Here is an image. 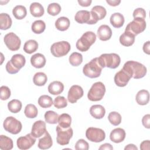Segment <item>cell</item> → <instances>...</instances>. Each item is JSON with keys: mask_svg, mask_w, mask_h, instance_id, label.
Instances as JSON below:
<instances>
[{"mask_svg": "<svg viewBox=\"0 0 150 150\" xmlns=\"http://www.w3.org/2000/svg\"><path fill=\"white\" fill-rule=\"evenodd\" d=\"M36 138L32 134H28L25 136L21 137L17 139L16 144L19 149L26 150L30 148L35 143Z\"/></svg>", "mask_w": 150, "mask_h": 150, "instance_id": "13", "label": "cell"}, {"mask_svg": "<svg viewBox=\"0 0 150 150\" xmlns=\"http://www.w3.org/2000/svg\"><path fill=\"white\" fill-rule=\"evenodd\" d=\"M70 64L73 66H78L83 62V56L78 52L72 53L69 58Z\"/></svg>", "mask_w": 150, "mask_h": 150, "instance_id": "39", "label": "cell"}, {"mask_svg": "<svg viewBox=\"0 0 150 150\" xmlns=\"http://www.w3.org/2000/svg\"><path fill=\"white\" fill-rule=\"evenodd\" d=\"M46 123L42 120L35 121L32 127L31 134L35 138H39L42 136L47 131Z\"/></svg>", "mask_w": 150, "mask_h": 150, "instance_id": "16", "label": "cell"}, {"mask_svg": "<svg viewBox=\"0 0 150 150\" xmlns=\"http://www.w3.org/2000/svg\"><path fill=\"white\" fill-rule=\"evenodd\" d=\"M12 14L16 19L21 20L27 15L26 8L23 5H16L12 10Z\"/></svg>", "mask_w": 150, "mask_h": 150, "instance_id": "32", "label": "cell"}, {"mask_svg": "<svg viewBox=\"0 0 150 150\" xmlns=\"http://www.w3.org/2000/svg\"><path fill=\"white\" fill-rule=\"evenodd\" d=\"M122 69L132 78L139 79L144 77L147 72L146 67L139 62L129 60L125 63Z\"/></svg>", "mask_w": 150, "mask_h": 150, "instance_id": "1", "label": "cell"}, {"mask_svg": "<svg viewBox=\"0 0 150 150\" xmlns=\"http://www.w3.org/2000/svg\"><path fill=\"white\" fill-rule=\"evenodd\" d=\"M102 69L98 63V57H95L84 66L83 73L89 78H97L100 76Z\"/></svg>", "mask_w": 150, "mask_h": 150, "instance_id": "4", "label": "cell"}, {"mask_svg": "<svg viewBox=\"0 0 150 150\" xmlns=\"http://www.w3.org/2000/svg\"><path fill=\"white\" fill-rule=\"evenodd\" d=\"M84 91L82 87L78 85L72 86L67 94V100L71 104L75 103L83 96Z\"/></svg>", "mask_w": 150, "mask_h": 150, "instance_id": "14", "label": "cell"}, {"mask_svg": "<svg viewBox=\"0 0 150 150\" xmlns=\"http://www.w3.org/2000/svg\"><path fill=\"white\" fill-rule=\"evenodd\" d=\"M61 9V6L59 4L52 3L48 5L47 12L52 16H56L60 12Z\"/></svg>", "mask_w": 150, "mask_h": 150, "instance_id": "43", "label": "cell"}, {"mask_svg": "<svg viewBox=\"0 0 150 150\" xmlns=\"http://www.w3.org/2000/svg\"><path fill=\"white\" fill-rule=\"evenodd\" d=\"M78 3L80 5H81V6H84V7H87V6H89L91 2L92 1L91 0H78L77 1Z\"/></svg>", "mask_w": 150, "mask_h": 150, "instance_id": "51", "label": "cell"}, {"mask_svg": "<svg viewBox=\"0 0 150 150\" xmlns=\"http://www.w3.org/2000/svg\"><path fill=\"white\" fill-rule=\"evenodd\" d=\"M99 150H103V149H107V150H112L113 146L108 143H105L104 144H102L98 148Z\"/></svg>", "mask_w": 150, "mask_h": 150, "instance_id": "53", "label": "cell"}, {"mask_svg": "<svg viewBox=\"0 0 150 150\" xmlns=\"http://www.w3.org/2000/svg\"><path fill=\"white\" fill-rule=\"evenodd\" d=\"M124 149L125 150H127V149H129V150H138V148L134 145V144H128L127 145L125 148H124Z\"/></svg>", "mask_w": 150, "mask_h": 150, "instance_id": "55", "label": "cell"}, {"mask_svg": "<svg viewBox=\"0 0 150 150\" xmlns=\"http://www.w3.org/2000/svg\"><path fill=\"white\" fill-rule=\"evenodd\" d=\"M106 2L109 4V5L112 6H118L120 3V0H106Z\"/></svg>", "mask_w": 150, "mask_h": 150, "instance_id": "54", "label": "cell"}, {"mask_svg": "<svg viewBox=\"0 0 150 150\" xmlns=\"http://www.w3.org/2000/svg\"><path fill=\"white\" fill-rule=\"evenodd\" d=\"M131 78V76L122 69L115 74L114 79L117 86L123 87L127 86Z\"/></svg>", "mask_w": 150, "mask_h": 150, "instance_id": "15", "label": "cell"}, {"mask_svg": "<svg viewBox=\"0 0 150 150\" xmlns=\"http://www.w3.org/2000/svg\"><path fill=\"white\" fill-rule=\"evenodd\" d=\"M70 20L65 16L59 18L55 22V27L60 31H65L68 29L70 26Z\"/></svg>", "mask_w": 150, "mask_h": 150, "instance_id": "30", "label": "cell"}, {"mask_svg": "<svg viewBox=\"0 0 150 150\" xmlns=\"http://www.w3.org/2000/svg\"><path fill=\"white\" fill-rule=\"evenodd\" d=\"M90 12L87 10H81L77 12L75 15V21L80 24L87 23L90 19Z\"/></svg>", "mask_w": 150, "mask_h": 150, "instance_id": "28", "label": "cell"}, {"mask_svg": "<svg viewBox=\"0 0 150 150\" xmlns=\"http://www.w3.org/2000/svg\"><path fill=\"white\" fill-rule=\"evenodd\" d=\"M24 114L27 118H34L37 117L38 110L34 104H29L25 108Z\"/></svg>", "mask_w": 150, "mask_h": 150, "instance_id": "38", "label": "cell"}, {"mask_svg": "<svg viewBox=\"0 0 150 150\" xmlns=\"http://www.w3.org/2000/svg\"><path fill=\"white\" fill-rule=\"evenodd\" d=\"M48 91L53 95H59L64 90L63 84L59 81H54L50 83L48 86Z\"/></svg>", "mask_w": 150, "mask_h": 150, "instance_id": "26", "label": "cell"}, {"mask_svg": "<svg viewBox=\"0 0 150 150\" xmlns=\"http://www.w3.org/2000/svg\"><path fill=\"white\" fill-rule=\"evenodd\" d=\"M97 36L100 40L107 41L111 38L112 30L109 26L102 25L97 29Z\"/></svg>", "mask_w": 150, "mask_h": 150, "instance_id": "18", "label": "cell"}, {"mask_svg": "<svg viewBox=\"0 0 150 150\" xmlns=\"http://www.w3.org/2000/svg\"><path fill=\"white\" fill-rule=\"evenodd\" d=\"M44 118L47 123L55 124L58 122L59 115L53 111H47L45 112Z\"/></svg>", "mask_w": 150, "mask_h": 150, "instance_id": "41", "label": "cell"}, {"mask_svg": "<svg viewBox=\"0 0 150 150\" xmlns=\"http://www.w3.org/2000/svg\"><path fill=\"white\" fill-rule=\"evenodd\" d=\"M96 35L91 31H87L83 34L76 42V47L80 52L87 51L96 40Z\"/></svg>", "mask_w": 150, "mask_h": 150, "instance_id": "3", "label": "cell"}, {"mask_svg": "<svg viewBox=\"0 0 150 150\" xmlns=\"http://www.w3.org/2000/svg\"><path fill=\"white\" fill-rule=\"evenodd\" d=\"M39 105L44 108L50 107L53 104V100L51 97L47 95H42L39 97L38 99Z\"/></svg>", "mask_w": 150, "mask_h": 150, "instance_id": "40", "label": "cell"}, {"mask_svg": "<svg viewBox=\"0 0 150 150\" xmlns=\"http://www.w3.org/2000/svg\"><path fill=\"white\" fill-rule=\"evenodd\" d=\"M108 120L112 125L117 126L120 124L121 122V115L118 112L112 111L109 113L108 115Z\"/></svg>", "mask_w": 150, "mask_h": 150, "instance_id": "42", "label": "cell"}, {"mask_svg": "<svg viewBox=\"0 0 150 150\" xmlns=\"http://www.w3.org/2000/svg\"><path fill=\"white\" fill-rule=\"evenodd\" d=\"M46 29V24L42 20H37L33 22L31 26L32 32L36 34L43 33Z\"/></svg>", "mask_w": 150, "mask_h": 150, "instance_id": "36", "label": "cell"}, {"mask_svg": "<svg viewBox=\"0 0 150 150\" xmlns=\"http://www.w3.org/2000/svg\"><path fill=\"white\" fill-rule=\"evenodd\" d=\"M30 63L35 68H42L46 64V58L45 56L41 53H36L31 56Z\"/></svg>", "mask_w": 150, "mask_h": 150, "instance_id": "20", "label": "cell"}, {"mask_svg": "<svg viewBox=\"0 0 150 150\" xmlns=\"http://www.w3.org/2000/svg\"><path fill=\"white\" fill-rule=\"evenodd\" d=\"M137 103L141 105H146L149 101V93L146 90H139L135 96Z\"/></svg>", "mask_w": 150, "mask_h": 150, "instance_id": "24", "label": "cell"}, {"mask_svg": "<svg viewBox=\"0 0 150 150\" xmlns=\"http://www.w3.org/2000/svg\"><path fill=\"white\" fill-rule=\"evenodd\" d=\"M105 93V87L104 84L98 81L94 83L89 90L87 97L91 101H98L102 100Z\"/></svg>", "mask_w": 150, "mask_h": 150, "instance_id": "5", "label": "cell"}, {"mask_svg": "<svg viewBox=\"0 0 150 150\" xmlns=\"http://www.w3.org/2000/svg\"><path fill=\"white\" fill-rule=\"evenodd\" d=\"M22 104L21 101L17 99H13L8 103V108L11 112L18 113L22 109Z\"/></svg>", "mask_w": 150, "mask_h": 150, "instance_id": "37", "label": "cell"}, {"mask_svg": "<svg viewBox=\"0 0 150 150\" xmlns=\"http://www.w3.org/2000/svg\"><path fill=\"white\" fill-rule=\"evenodd\" d=\"M58 123L59 125L63 128H67L70 127L71 123V116L67 113L62 114L59 116Z\"/></svg>", "mask_w": 150, "mask_h": 150, "instance_id": "33", "label": "cell"}, {"mask_svg": "<svg viewBox=\"0 0 150 150\" xmlns=\"http://www.w3.org/2000/svg\"><path fill=\"white\" fill-rule=\"evenodd\" d=\"M149 145H150V141L149 140L144 141L140 144V149L142 150H149Z\"/></svg>", "mask_w": 150, "mask_h": 150, "instance_id": "50", "label": "cell"}, {"mask_svg": "<svg viewBox=\"0 0 150 150\" xmlns=\"http://www.w3.org/2000/svg\"><path fill=\"white\" fill-rule=\"evenodd\" d=\"M71 49L70 43L67 41L54 43L50 47L51 53L56 57L64 56L68 54Z\"/></svg>", "mask_w": 150, "mask_h": 150, "instance_id": "7", "label": "cell"}, {"mask_svg": "<svg viewBox=\"0 0 150 150\" xmlns=\"http://www.w3.org/2000/svg\"><path fill=\"white\" fill-rule=\"evenodd\" d=\"M90 13V19L87 23L89 25H93L96 24L99 20H101L105 17L107 11L103 6L96 5L91 8Z\"/></svg>", "mask_w": 150, "mask_h": 150, "instance_id": "11", "label": "cell"}, {"mask_svg": "<svg viewBox=\"0 0 150 150\" xmlns=\"http://www.w3.org/2000/svg\"><path fill=\"white\" fill-rule=\"evenodd\" d=\"M126 133L124 129L117 128L114 129L110 133V138L111 141L115 143H120L125 138Z\"/></svg>", "mask_w": 150, "mask_h": 150, "instance_id": "17", "label": "cell"}, {"mask_svg": "<svg viewBox=\"0 0 150 150\" xmlns=\"http://www.w3.org/2000/svg\"><path fill=\"white\" fill-rule=\"evenodd\" d=\"M5 68H6V70L7 71V72L9 74H16L17 73L19 70L16 69L11 64L10 60L8 61L7 62V63L6 64V66H5Z\"/></svg>", "mask_w": 150, "mask_h": 150, "instance_id": "48", "label": "cell"}, {"mask_svg": "<svg viewBox=\"0 0 150 150\" xmlns=\"http://www.w3.org/2000/svg\"><path fill=\"white\" fill-rule=\"evenodd\" d=\"M12 23L11 16L6 13L0 14V29L1 30H7L9 29Z\"/></svg>", "mask_w": 150, "mask_h": 150, "instance_id": "29", "label": "cell"}, {"mask_svg": "<svg viewBox=\"0 0 150 150\" xmlns=\"http://www.w3.org/2000/svg\"><path fill=\"white\" fill-rule=\"evenodd\" d=\"M38 49V43L33 39L27 40L23 46V51L28 54H32Z\"/></svg>", "mask_w": 150, "mask_h": 150, "instance_id": "34", "label": "cell"}, {"mask_svg": "<svg viewBox=\"0 0 150 150\" xmlns=\"http://www.w3.org/2000/svg\"><path fill=\"white\" fill-rule=\"evenodd\" d=\"M0 90H1L0 98L2 100H6L10 97L11 93L8 87L5 86H2L1 87Z\"/></svg>", "mask_w": 150, "mask_h": 150, "instance_id": "45", "label": "cell"}, {"mask_svg": "<svg viewBox=\"0 0 150 150\" xmlns=\"http://www.w3.org/2000/svg\"><path fill=\"white\" fill-rule=\"evenodd\" d=\"M3 127L6 131L12 134H19L22 128L21 121L12 116L8 117L5 119Z\"/></svg>", "mask_w": 150, "mask_h": 150, "instance_id": "6", "label": "cell"}, {"mask_svg": "<svg viewBox=\"0 0 150 150\" xmlns=\"http://www.w3.org/2000/svg\"><path fill=\"white\" fill-rule=\"evenodd\" d=\"M13 141L7 136L0 135V149L2 150H10L13 148Z\"/></svg>", "mask_w": 150, "mask_h": 150, "instance_id": "31", "label": "cell"}, {"mask_svg": "<svg viewBox=\"0 0 150 150\" xmlns=\"http://www.w3.org/2000/svg\"><path fill=\"white\" fill-rule=\"evenodd\" d=\"M57 137V142L60 145H66L69 144L70 139L71 138L73 131L71 127L63 128L60 125H57L56 128Z\"/></svg>", "mask_w": 150, "mask_h": 150, "instance_id": "8", "label": "cell"}, {"mask_svg": "<svg viewBox=\"0 0 150 150\" xmlns=\"http://www.w3.org/2000/svg\"><path fill=\"white\" fill-rule=\"evenodd\" d=\"M86 137L91 142H100L105 139V133L101 128L89 127L86 130Z\"/></svg>", "mask_w": 150, "mask_h": 150, "instance_id": "10", "label": "cell"}, {"mask_svg": "<svg viewBox=\"0 0 150 150\" xmlns=\"http://www.w3.org/2000/svg\"><path fill=\"white\" fill-rule=\"evenodd\" d=\"M132 15L134 18H141L145 19L146 17V12L144 9L142 8H138L134 11Z\"/></svg>", "mask_w": 150, "mask_h": 150, "instance_id": "47", "label": "cell"}, {"mask_svg": "<svg viewBox=\"0 0 150 150\" xmlns=\"http://www.w3.org/2000/svg\"><path fill=\"white\" fill-rule=\"evenodd\" d=\"M135 37L133 34L129 32L125 31L121 36H120V43L124 46H132L135 42Z\"/></svg>", "mask_w": 150, "mask_h": 150, "instance_id": "22", "label": "cell"}, {"mask_svg": "<svg viewBox=\"0 0 150 150\" xmlns=\"http://www.w3.org/2000/svg\"><path fill=\"white\" fill-rule=\"evenodd\" d=\"M143 51L147 54H150V42L147 41L143 45Z\"/></svg>", "mask_w": 150, "mask_h": 150, "instance_id": "52", "label": "cell"}, {"mask_svg": "<svg viewBox=\"0 0 150 150\" xmlns=\"http://www.w3.org/2000/svg\"><path fill=\"white\" fill-rule=\"evenodd\" d=\"M30 12L31 15L36 18H39L43 15L45 9L43 6L38 2H33L30 5Z\"/></svg>", "mask_w": 150, "mask_h": 150, "instance_id": "27", "label": "cell"}, {"mask_svg": "<svg viewBox=\"0 0 150 150\" xmlns=\"http://www.w3.org/2000/svg\"><path fill=\"white\" fill-rule=\"evenodd\" d=\"M98 61L102 68L107 67L110 69H115L120 65L121 58L116 53H104L98 57Z\"/></svg>", "mask_w": 150, "mask_h": 150, "instance_id": "2", "label": "cell"}, {"mask_svg": "<svg viewBox=\"0 0 150 150\" xmlns=\"http://www.w3.org/2000/svg\"><path fill=\"white\" fill-rule=\"evenodd\" d=\"M53 145V141L50 134L47 131L45 132L43 136L39 139L38 146L41 149H47L50 148Z\"/></svg>", "mask_w": 150, "mask_h": 150, "instance_id": "19", "label": "cell"}, {"mask_svg": "<svg viewBox=\"0 0 150 150\" xmlns=\"http://www.w3.org/2000/svg\"><path fill=\"white\" fill-rule=\"evenodd\" d=\"M146 23L144 19L134 18L133 21L130 22L126 26L125 31L129 32L137 36L140 33L144 32L146 29Z\"/></svg>", "mask_w": 150, "mask_h": 150, "instance_id": "9", "label": "cell"}, {"mask_svg": "<svg viewBox=\"0 0 150 150\" xmlns=\"http://www.w3.org/2000/svg\"><path fill=\"white\" fill-rule=\"evenodd\" d=\"M142 123L144 127L146 128H150V115L146 114L145 115L142 119Z\"/></svg>", "mask_w": 150, "mask_h": 150, "instance_id": "49", "label": "cell"}, {"mask_svg": "<svg viewBox=\"0 0 150 150\" xmlns=\"http://www.w3.org/2000/svg\"><path fill=\"white\" fill-rule=\"evenodd\" d=\"M12 65L17 70H20L26 63V59L25 56L21 54H15L13 55L10 60Z\"/></svg>", "mask_w": 150, "mask_h": 150, "instance_id": "23", "label": "cell"}, {"mask_svg": "<svg viewBox=\"0 0 150 150\" xmlns=\"http://www.w3.org/2000/svg\"><path fill=\"white\" fill-rule=\"evenodd\" d=\"M53 104L58 109L63 108L67 105V100L63 96H57L54 98Z\"/></svg>", "mask_w": 150, "mask_h": 150, "instance_id": "44", "label": "cell"}, {"mask_svg": "<svg viewBox=\"0 0 150 150\" xmlns=\"http://www.w3.org/2000/svg\"><path fill=\"white\" fill-rule=\"evenodd\" d=\"M110 21L113 27L115 28H120L123 26L125 20L124 16L121 13L115 12L111 15L110 18Z\"/></svg>", "mask_w": 150, "mask_h": 150, "instance_id": "25", "label": "cell"}, {"mask_svg": "<svg viewBox=\"0 0 150 150\" xmlns=\"http://www.w3.org/2000/svg\"><path fill=\"white\" fill-rule=\"evenodd\" d=\"M90 114L96 119H101L105 114V110L101 105H93L90 108Z\"/></svg>", "mask_w": 150, "mask_h": 150, "instance_id": "21", "label": "cell"}, {"mask_svg": "<svg viewBox=\"0 0 150 150\" xmlns=\"http://www.w3.org/2000/svg\"><path fill=\"white\" fill-rule=\"evenodd\" d=\"M74 148L76 150H88L89 149V145L84 139H80L76 143Z\"/></svg>", "mask_w": 150, "mask_h": 150, "instance_id": "46", "label": "cell"}, {"mask_svg": "<svg viewBox=\"0 0 150 150\" xmlns=\"http://www.w3.org/2000/svg\"><path fill=\"white\" fill-rule=\"evenodd\" d=\"M4 41L8 49L11 51H16L21 47V40L13 32H9L6 34L4 36Z\"/></svg>", "mask_w": 150, "mask_h": 150, "instance_id": "12", "label": "cell"}, {"mask_svg": "<svg viewBox=\"0 0 150 150\" xmlns=\"http://www.w3.org/2000/svg\"><path fill=\"white\" fill-rule=\"evenodd\" d=\"M47 81L46 74L43 72H38L35 73L33 77V83L38 86H44Z\"/></svg>", "mask_w": 150, "mask_h": 150, "instance_id": "35", "label": "cell"}]
</instances>
